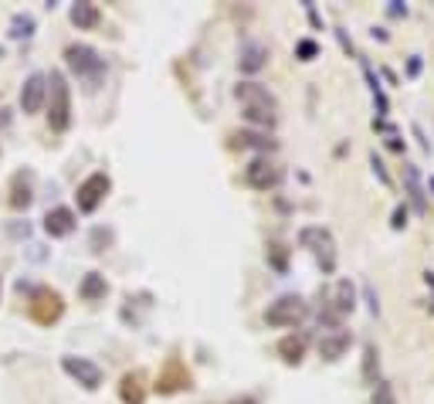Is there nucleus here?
<instances>
[{
  "label": "nucleus",
  "instance_id": "f257e3e1",
  "mask_svg": "<svg viewBox=\"0 0 434 404\" xmlns=\"http://www.w3.org/2000/svg\"><path fill=\"white\" fill-rule=\"evenodd\" d=\"M237 99L244 106V116L258 126H275V99L265 85L258 81H241L237 85Z\"/></svg>",
  "mask_w": 434,
  "mask_h": 404
},
{
  "label": "nucleus",
  "instance_id": "f03ea898",
  "mask_svg": "<svg viewBox=\"0 0 434 404\" xmlns=\"http://www.w3.org/2000/svg\"><path fill=\"white\" fill-rule=\"evenodd\" d=\"M44 79H48V122L55 133H61L72 122V92H68V81L61 72H51Z\"/></svg>",
  "mask_w": 434,
  "mask_h": 404
},
{
  "label": "nucleus",
  "instance_id": "7ed1b4c3",
  "mask_svg": "<svg viewBox=\"0 0 434 404\" xmlns=\"http://www.w3.org/2000/svg\"><path fill=\"white\" fill-rule=\"evenodd\" d=\"M65 61H68V68L81 75V79H88V88H95L99 79L106 75V61L88 48V44H68L65 48Z\"/></svg>",
  "mask_w": 434,
  "mask_h": 404
},
{
  "label": "nucleus",
  "instance_id": "20e7f679",
  "mask_svg": "<svg viewBox=\"0 0 434 404\" xmlns=\"http://www.w3.org/2000/svg\"><path fill=\"white\" fill-rule=\"evenodd\" d=\"M299 242H302V248H309L319 262H322L326 272H333V265H336V244H333V235H329L326 228H302V231H299Z\"/></svg>",
  "mask_w": 434,
  "mask_h": 404
},
{
  "label": "nucleus",
  "instance_id": "39448f33",
  "mask_svg": "<svg viewBox=\"0 0 434 404\" xmlns=\"http://www.w3.org/2000/svg\"><path fill=\"white\" fill-rule=\"evenodd\" d=\"M306 313H309V306H306V299H299V296H282L278 302L268 306V313H265V320L272 326H295L306 320Z\"/></svg>",
  "mask_w": 434,
  "mask_h": 404
},
{
  "label": "nucleus",
  "instance_id": "423d86ee",
  "mask_svg": "<svg viewBox=\"0 0 434 404\" xmlns=\"http://www.w3.org/2000/svg\"><path fill=\"white\" fill-rule=\"evenodd\" d=\"M61 296L58 292H51V289H38L34 296H31V316L38 320V323H55L58 316H61Z\"/></svg>",
  "mask_w": 434,
  "mask_h": 404
},
{
  "label": "nucleus",
  "instance_id": "0eeeda50",
  "mask_svg": "<svg viewBox=\"0 0 434 404\" xmlns=\"http://www.w3.org/2000/svg\"><path fill=\"white\" fill-rule=\"evenodd\" d=\"M109 194V177L106 173H92L85 184L79 187V211H85V214H92L99 204H102V198Z\"/></svg>",
  "mask_w": 434,
  "mask_h": 404
},
{
  "label": "nucleus",
  "instance_id": "6e6552de",
  "mask_svg": "<svg viewBox=\"0 0 434 404\" xmlns=\"http://www.w3.org/2000/svg\"><path fill=\"white\" fill-rule=\"evenodd\" d=\"M61 367H65L68 377H75L81 387H88V391H95L102 384V370L92 360H85V357H61Z\"/></svg>",
  "mask_w": 434,
  "mask_h": 404
},
{
  "label": "nucleus",
  "instance_id": "1a4fd4ad",
  "mask_svg": "<svg viewBox=\"0 0 434 404\" xmlns=\"http://www.w3.org/2000/svg\"><path fill=\"white\" fill-rule=\"evenodd\" d=\"M244 180L251 187H258V191H268V187L278 184V166L268 157H255V160L248 163V170H244Z\"/></svg>",
  "mask_w": 434,
  "mask_h": 404
},
{
  "label": "nucleus",
  "instance_id": "9d476101",
  "mask_svg": "<svg viewBox=\"0 0 434 404\" xmlns=\"http://www.w3.org/2000/svg\"><path fill=\"white\" fill-rule=\"evenodd\" d=\"M44 99H48V79L44 75H31L24 81V88H21V109L24 113H38L44 106Z\"/></svg>",
  "mask_w": 434,
  "mask_h": 404
},
{
  "label": "nucleus",
  "instance_id": "9b49d317",
  "mask_svg": "<svg viewBox=\"0 0 434 404\" xmlns=\"http://www.w3.org/2000/svg\"><path fill=\"white\" fill-rule=\"evenodd\" d=\"M44 231H48L51 238H65V235H72V231H75V214H72L68 207H55V211H48V214H44Z\"/></svg>",
  "mask_w": 434,
  "mask_h": 404
},
{
  "label": "nucleus",
  "instance_id": "f8f14e48",
  "mask_svg": "<svg viewBox=\"0 0 434 404\" xmlns=\"http://www.w3.org/2000/svg\"><path fill=\"white\" fill-rule=\"evenodd\" d=\"M265 58H268V48H265V44H244L237 61H241V72L255 75V72H262V68H265Z\"/></svg>",
  "mask_w": 434,
  "mask_h": 404
},
{
  "label": "nucleus",
  "instance_id": "ddd939ff",
  "mask_svg": "<svg viewBox=\"0 0 434 404\" xmlns=\"http://www.w3.org/2000/svg\"><path fill=\"white\" fill-rule=\"evenodd\" d=\"M404 180H407V194H411L414 207L424 211V187H421V173H417L414 163H404Z\"/></svg>",
  "mask_w": 434,
  "mask_h": 404
},
{
  "label": "nucleus",
  "instance_id": "4468645a",
  "mask_svg": "<svg viewBox=\"0 0 434 404\" xmlns=\"http://www.w3.org/2000/svg\"><path fill=\"white\" fill-rule=\"evenodd\" d=\"M81 299L85 302H95V299H102L106 292H109V285H106V276H99V272H88L85 279H81Z\"/></svg>",
  "mask_w": 434,
  "mask_h": 404
},
{
  "label": "nucleus",
  "instance_id": "2eb2a0df",
  "mask_svg": "<svg viewBox=\"0 0 434 404\" xmlns=\"http://www.w3.org/2000/svg\"><path fill=\"white\" fill-rule=\"evenodd\" d=\"M72 24L81 28V31L95 28V24H99V7H95V3H85V0L75 3V7H72Z\"/></svg>",
  "mask_w": 434,
  "mask_h": 404
},
{
  "label": "nucleus",
  "instance_id": "dca6fc26",
  "mask_svg": "<svg viewBox=\"0 0 434 404\" xmlns=\"http://www.w3.org/2000/svg\"><path fill=\"white\" fill-rule=\"evenodd\" d=\"M31 204V173H17L14 177V191H10V207H28Z\"/></svg>",
  "mask_w": 434,
  "mask_h": 404
},
{
  "label": "nucleus",
  "instance_id": "f3484780",
  "mask_svg": "<svg viewBox=\"0 0 434 404\" xmlns=\"http://www.w3.org/2000/svg\"><path fill=\"white\" fill-rule=\"evenodd\" d=\"M350 347V333H336V336H322V343H319V354L326 357V360H336L343 350Z\"/></svg>",
  "mask_w": 434,
  "mask_h": 404
},
{
  "label": "nucleus",
  "instance_id": "a211bd4d",
  "mask_svg": "<svg viewBox=\"0 0 434 404\" xmlns=\"http://www.w3.org/2000/svg\"><path fill=\"white\" fill-rule=\"evenodd\" d=\"M122 401L126 404H143V387H139V377H122Z\"/></svg>",
  "mask_w": 434,
  "mask_h": 404
},
{
  "label": "nucleus",
  "instance_id": "6ab92c4d",
  "mask_svg": "<svg viewBox=\"0 0 434 404\" xmlns=\"http://www.w3.org/2000/svg\"><path fill=\"white\" fill-rule=\"evenodd\" d=\"M34 35V17L31 14H17L14 17V24H10V38H31Z\"/></svg>",
  "mask_w": 434,
  "mask_h": 404
},
{
  "label": "nucleus",
  "instance_id": "aec40b11",
  "mask_svg": "<svg viewBox=\"0 0 434 404\" xmlns=\"http://www.w3.org/2000/svg\"><path fill=\"white\" fill-rule=\"evenodd\" d=\"M336 316H343V313H350L353 309V289H350V282H339L336 285Z\"/></svg>",
  "mask_w": 434,
  "mask_h": 404
},
{
  "label": "nucleus",
  "instance_id": "412c9836",
  "mask_svg": "<svg viewBox=\"0 0 434 404\" xmlns=\"http://www.w3.org/2000/svg\"><path fill=\"white\" fill-rule=\"evenodd\" d=\"M278 350L285 354V360H288V364H299V357H302V340H282V343H278Z\"/></svg>",
  "mask_w": 434,
  "mask_h": 404
},
{
  "label": "nucleus",
  "instance_id": "4be33fe9",
  "mask_svg": "<svg viewBox=\"0 0 434 404\" xmlns=\"http://www.w3.org/2000/svg\"><path fill=\"white\" fill-rule=\"evenodd\" d=\"M235 140L241 143V146H268V150L275 146L272 140H265V136H255V133H241V136H235Z\"/></svg>",
  "mask_w": 434,
  "mask_h": 404
},
{
  "label": "nucleus",
  "instance_id": "5701e85b",
  "mask_svg": "<svg viewBox=\"0 0 434 404\" xmlns=\"http://www.w3.org/2000/svg\"><path fill=\"white\" fill-rule=\"evenodd\" d=\"M373 404H394V394H391V384L377 381V391H373Z\"/></svg>",
  "mask_w": 434,
  "mask_h": 404
},
{
  "label": "nucleus",
  "instance_id": "b1692460",
  "mask_svg": "<svg viewBox=\"0 0 434 404\" xmlns=\"http://www.w3.org/2000/svg\"><path fill=\"white\" fill-rule=\"evenodd\" d=\"M370 163H373V173L380 177V184H387V187H391V173H387V166L380 163V157L373 153V157H370Z\"/></svg>",
  "mask_w": 434,
  "mask_h": 404
},
{
  "label": "nucleus",
  "instance_id": "393cba45",
  "mask_svg": "<svg viewBox=\"0 0 434 404\" xmlns=\"http://www.w3.org/2000/svg\"><path fill=\"white\" fill-rule=\"evenodd\" d=\"M373 364H377V350L366 347V360H363V374H366V381H373Z\"/></svg>",
  "mask_w": 434,
  "mask_h": 404
},
{
  "label": "nucleus",
  "instance_id": "a878e982",
  "mask_svg": "<svg viewBox=\"0 0 434 404\" xmlns=\"http://www.w3.org/2000/svg\"><path fill=\"white\" fill-rule=\"evenodd\" d=\"M272 262H275L278 272H285V248L282 244H272Z\"/></svg>",
  "mask_w": 434,
  "mask_h": 404
},
{
  "label": "nucleus",
  "instance_id": "bb28decb",
  "mask_svg": "<svg viewBox=\"0 0 434 404\" xmlns=\"http://www.w3.org/2000/svg\"><path fill=\"white\" fill-rule=\"evenodd\" d=\"M313 55H316V41H299V58H306V61H309Z\"/></svg>",
  "mask_w": 434,
  "mask_h": 404
},
{
  "label": "nucleus",
  "instance_id": "cd10ccee",
  "mask_svg": "<svg viewBox=\"0 0 434 404\" xmlns=\"http://www.w3.org/2000/svg\"><path fill=\"white\" fill-rule=\"evenodd\" d=\"M366 299H370V313L377 316V313H380V306H377V296H373V285H366Z\"/></svg>",
  "mask_w": 434,
  "mask_h": 404
},
{
  "label": "nucleus",
  "instance_id": "c85d7f7f",
  "mask_svg": "<svg viewBox=\"0 0 434 404\" xmlns=\"http://www.w3.org/2000/svg\"><path fill=\"white\" fill-rule=\"evenodd\" d=\"M404 224H407V211H404V207H397V211H394V228H404Z\"/></svg>",
  "mask_w": 434,
  "mask_h": 404
},
{
  "label": "nucleus",
  "instance_id": "c756f323",
  "mask_svg": "<svg viewBox=\"0 0 434 404\" xmlns=\"http://www.w3.org/2000/svg\"><path fill=\"white\" fill-rule=\"evenodd\" d=\"M0 122H7V116H0Z\"/></svg>",
  "mask_w": 434,
  "mask_h": 404
},
{
  "label": "nucleus",
  "instance_id": "7c9ffc66",
  "mask_svg": "<svg viewBox=\"0 0 434 404\" xmlns=\"http://www.w3.org/2000/svg\"><path fill=\"white\" fill-rule=\"evenodd\" d=\"M431 187H434V180H431Z\"/></svg>",
  "mask_w": 434,
  "mask_h": 404
}]
</instances>
